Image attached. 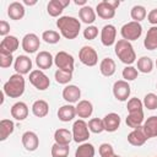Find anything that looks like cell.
I'll use <instances>...</instances> for the list:
<instances>
[{
	"mask_svg": "<svg viewBox=\"0 0 157 157\" xmlns=\"http://www.w3.org/2000/svg\"><path fill=\"white\" fill-rule=\"evenodd\" d=\"M56 27L60 34L66 39H75L81 29V22L72 16H60L56 20Z\"/></svg>",
	"mask_w": 157,
	"mask_h": 157,
	"instance_id": "1",
	"label": "cell"
},
{
	"mask_svg": "<svg viewBox=\"0 0 157 157\" xmlns=\"http://www.w3.org/2000/svg\"><path fill=\"white\" fill-rule=\"evenodd\" d=\"M26 87V82L22 75L13 74L10 76V78L4 85V94H6L10 98H18L23 94Z\"/></svg>",
	"mask_w": 157,
	"mask_h": 157,
	"instance_id": "2",
	"label": "cell"
},
{
	"mask_svg": "<svg viewBox=\"0 0 157 157\" xmlns=\"http://www.w3.org/2000/svg\"><path fill=\"white\" fill-rule=\"evenodd\" d=\"M114 53L121 63L126 64V66L131 65L136 60V53H135L131 43L125 39H119L118 42H115Z\"/></svg>",
	"mask_w": 157,
	"mask_h": 157,
	"instance_id": "3",
	"label": "cell"
},
{
	"mask_svg": "<svg viewBox=\"0 0 157 157\" xmlns=\"http://www.w3.org/2000/svg\"><path fill=\"white\" fill-rule=\"evenodd\" d=\"M120 5L119 0H103L97 4L96 13L103 20H110L115 16V10Z\"/></svg>",
	"mask_w": 157,
	"mask_h": 157,
	"instance_id": "4",
	"label": "cell"
},
{
	"mask_svg": "<svg viewBox=\"0 0 157 157\" xmlns=\"http://www.w3.org/2000/svg\"><path fill=\"white\" fill-rule=\"evenodd\" d=\"M120 34L123 37V39L131 42V40H136L141 37L142 34V26L140 22H135V21H130L128 23H125L121 28H120Z\"/></svg>",
	"mask_w": 157,
	"mask_h": 157,
	"instance_id": "5",
	"label": "cell"
},
{
	"mask_svg": "<svg viewBox=\"0 0 157 157\" xmlns=\"http://www.w3.org/2000/svg\"><path fill=\"white\" fill-rule=\"evenodd\" d=\"M90 137V129L88 124L83 119L75 120L72 125V140L77 144H83Z\"/></svg>",
	"mask_w": 157,
	"mask_h": 157,
	"instance_id": "6",
	"label": "cell"
},
{
	"mask_svg": "<svg viewBox=\"0 0 157 157\" xmlns=\"http://www.w3.org/2000/svg\"><path fill=\"white\" fill-rule=\"evenodd\" d=\"M54 64L59 70H65V71H74L75 66V60L74 56L66 52H59L54 56Z\"/></svg>",
	"mask_w": 157,
	"mask_h": 157,
	"instance_id": "7",
	"label": "cell"
},
{
	"mask_svg": "<svg viewBox=\"0 0 157 157\" xmlns=\"http://www.w3.org/2000/svg\"><path fill=\"white\" fill-rule=\"evenodd\" d=\"M78 59L86 66H94L98 63V54L93 47L85 45L78 52Z\"/></svg>",
	"mask_w": 157,
	"mask_h": 157,
	"instance_id": "8",
	"label": "cell"
},
{
	"mask_svg": "<svg viewBox=\"0 0 157 157\" xmlns=\"http://www.w3.org/2000/svg\"><path fill=\"white\" fill-rule=\"evenodd\" d=\"M28 78H29V82L39 91H44L50 86L49 77L42 70H32Z\"/></svg>",
	"mask_w": 157,
	"mask_h": 157,
	"instance_id": "9",
	"label": "cell"
},
{
	"mask_svg": "<svg viewBox=\"0 0 157 157\" xmlns=\"http://www.w3.org/2000/svg\"><path fill=\"white\" fill-rule=\"evenodd\" d=\"M130 93H131V88H130V85H129L128 81L118 80V81L114 82V85H113V94H114L115 99H118L120 102L128 101Z\"/></svg>",
	"mask_w": 157,
	"mask_h": 157,
	"instance_id": "10",
	"label": "cell"
},
{
	"mask_svg": "<svg viewBox=\"0 0 157 157\" xmlns=\"http://www.w3.org/2000/svg\"><path fill=\"white\" fill-rule=\"evenodd\" d=\"M22 49L28 53V54H32V53H36L38 49H39V45H40V40H39V37L34 33H27L25 34V37L22 38Z\"/></svg>",
	"mask_w": 157,
	"mask_h": 157,
	"instance_id": "11",
	"label": "cell"
},
{
	"mask_svg": "<svg viewBox=\"0 0 157 157\" xmlns=\"http://www.w3.org/2000/svg\"><path fill=\"white\" fill-rule=\"evenodd\" d=\"M13 67H15L16 74H20L22 76L26 75V74H31V71H32V60L27 55H18L15 59Z\"/></svg>",
	"mask_w": 157,
	"mask_h": 157,
	"instance_id": "12",
	"label": "cell"
},
{
	"mask_svg": "<svg viewBox=\"0 0 157 157\" xmlns=\"http://www.w3.org/2000/svg\"><path fill=\"white\" fill-rule=\"evenodd\" d=\"M115 37H117V28L113 25H105L103 26L101 31V42L105 47H110L115 44Z\"/></svg>",
	"mask_w": 157,
	"mask_h": 157,
	"instance_id": "13",
	"label": "cell"
},
{
	"mask_svg": "<svg viewBox=\"0 0 157 157\" xmlns=\"http://www.w3.org/2000/svg\"><path fill=\"white\" fill-rule=\"evenodd\" d=\"M21 141H22L23 147L27 151H29V152L36 151L38 148V146H39V137H38V135L34 131H26V132H23V135L21 137Z\"/></svg>",
	"mask_w": 157,
	"mask_h": 157,
	"instance_id": "14",
	"label": "cell"
},
{
	"mask_svg": "<svg viewBox=\"0 0 157 157\" xmlns=\"http://www.w3.org/2000/svg\"><path fill=\"white\" fill-rule=\"evenodd\" d=\"M70 5V0H52L47 5V11L52 17H59L64 9Z\"/></svg>",
	"mask_w": 157,
	"mask_h": 157,
	"instance_id": "15",
	"label": "cell"
},
{
	"mask_svg": "<svg viewBox=\"0 0 157 157\" xmlns=\"http://www.w3.org/2000/svg\"><path fill=\"white\" fill-rule=\"evenodd\" d=\"M80 97H81V90L76 85H67V86L64 87V90H63V98L69 104L78 102Z\"/></svg>",
	"mask_w": 157,
	"mask_h": 157,
	"instance_id": "16",
	"label": "cell"
},
{
	"mask_svg": "<svg viewBox=\"0 0 157 157\" xmlns=\"http://www.w3.org/2000/svg\"><path fill=\"white\" fill-rule=\"evenodd\" d=\"M120 117L117 113H108L104 115L103 118V123H104V130L108 132H114L119 129L120 126Z\"/></svg>",
	"mask_w": 157,
	"mask_h": 157,
	"instance_id": "17",
	"label": "cell"
},
{
	"mask_svg": "<svg viewBox=\"0 0 157 157\" xmlns=\"http://www.w3.org/2000/svg\"><path fill=\"white\" fill-rule=\"evenodd\" d=\"M18 45H20V40L17 37L7 36V37H4V39L0 43V52L12 54L13 52L18 49Z\"/></svg>",
	"mask_w": 157,
	"mask_h": 157,
	"instance_id": "18",
	"label": "cell"
},
{
	"mask_svg": "<svg viewBox=\"0 0 157 157\" xmlns=\"http://www.w3.org/2000/svg\"><path fill=\"white\" fill-rule=\"evenodd\" d=\"M36 64L39 67V70H47L50 69L54 64V58L49 52L42 50L36 55Z\"/></svg>",
	"mask_w": 157,
	"mask_h": 157,
	"instance_id": "19",
	"label": "cell"
},
{
	"mask_svg": "<svg viewBox=\"0 0 157 157\" xmlns=\"http://www.w3.org/2000/svg\"><path fill=\"white\" fill-rule=\"evenodd\" d=\"M25 13H26V10L22 2L13 1L7 6V15L11 20H15V21L22 20L25 17Z\"/></svg>",
	"mask_w": 157,
	"mask_h": 157,
	"instance_id": "20",
	"label": "cell"
},
{
	"mask_svg": "<svg viewBox=\"0 0 157 157\" xmlns=\"http://www.w3.org/2000/svg\"><path fill=\"white\" fill-rule=\"evenodd\" d=\"M142 131L147 139L157 137V115H152L147 118L142 124Z\"/></svg>",
	"mask_w": 157,
	"mask_h": 157,
	"instance_id": "21",
	"label": "cell"
},
{
	"mask_svg": "<svg viewBox=\"0 0 157 157\" xmlns=\"http://www.w3.org/2000/svg\"><path fill=\"white\" fill-rule=\"evenodd\" d=\"M11 117L16 120H25L28 117V105L25 102H16L11 107Z\"/></svg>",
	"mask_w": 157,
	"mask_h": 157,
	"instance_id": "22",
	"label": "cell"
},
{
	"mask_svg": "<svg viewBox=\"0 0 157 157\" xmlns=\"http://www.w3.org/2000/svg\"><path fill=\"white\" fill-rule=\"evenodd\" d=\"M75 117H76V107L72 104H64L58 110V118L64 123L71 121Z\"/></svg>",
	"mask_w": 157,
	"mask_h": 157,
	"instance_id": "23",
	"label": "cell"
},
{
	"mask_svg": "<svg viewBox=\"0 0 157 157\" xmlns=\"http://www.w3.org/2000/svg\"><path fill=\"white\" fill-rule=\"evenodd\" d=\"M93 113V105L90 101L87 99H82V101H78L77 102V105H76V115H78V118L81 119H86V118H90Z\"/></svg>",
	"mask_w": 157,
	"mask_h": 157,
	"instance_id": "24",
	"label": "cell"
},
{
	"mask_svg": "<svg viewBox=\"0 0 157 157\" xmlns=\"http://www.w3.org/2000/svg\"><path fill=\"white\" fill-rule=\"evenodd\" d=\"M148 139L146 137V135L142 131V128H137L134 129L129 135H128V142L132 146H142Z\"/></svg>",
	"mask_w": 157,
	"mask_h": 157,
	"instance_id": "25",
	"label": "cell"
},
{
	"mask_svg": "<svg viewBox=\"0 0 157 157\" xmlns=\"http://www.w3.org/2000/svg\"><path fill=\"white\" fill-rule=\"evenodd\" d=\"M144 110H140V112H134V113H129L126 119H125V123L129 128H131L132 130L134 129H137V128H141L142 124H144Z\"/></svg>",
	"mask_w": 157,
	"mask_h": 157,
	"instance_id": "26",
	"label": "cell"
},
{
	"mask_svg": "<svg viewBox=\"0 0 157 157\" xmlns=\"http://www.w3.org/2000/svg\"><path fill=\"white\" fill-rule=\"evenodd\" d=\"M115 69H117V65H115V61L112 58L102 59V61L99 64V71L103 76H105V77L113 76L114 72H115Z\"/></svg>",
	"mask_w": 157,
	"mask_h": 157,
	"instance_id": "27",
	"label": "cell"
},
{
	"mask_svg": "<svg viewBox=\"0 0 157 157\" xmlns=\"http://www.w3.org/2000/svg\"><path fill=\"white\" fill-rule=\"evenodd\" d=\"M32 113L37 118H44L49 113V104L44 99H38L32 104Z\"/></svg>",
	"mask_w": 157,
	"mask_h": 157,
	"instance_id": "28",
	"label": "cell"
},
{
	"mask_svg": "<svg viewBox=\"0 0 157 157\" xmlns=\"http://www.w3.org/2000/svg\"><path fill=\"white\" fill-rule=\"evenodd\" d=\"M144 45L147 50H155L157 49V26H152L145 37Z\"/></svg>",
	"mask_w": 157,
	"mask_h": 157,
	"instance_id": "29",
	"label": "cell"
},
{
	"mask_svg": "<svg viewBox=\"0 0 157 157\" xmlns=\"http://www.w3.org/2000/svg\"><path fill=\"white\" fill-rule=\"evenodd\" d=\"M54 140L59 145H69L72 141V132L64 128L56 129L54 132Z\"/></svg>",
	"mask_w": 157,
	"mask_h": 157,
	"instance_id": "30",
	"label": "cell"
},
{
	"mask_svg": "<svg viewBox=\"0 0 157 157\" xmlns=\"http://www.w3.org/2000/svg\"><path fill=\"white\" fill-rule=\"evenodd\" d=\"M78 16H80V20H81L83 23H86V25H91V23H93V22L96 21V16H97V13H96V11H94L91 6L86 5V6H83V7L80 9V11H78Z\"/></svg>",
	"mask_w": 157,
	"mask_h": 157,
	"instance_id": "31",
	"label": "cell"
},
{
	"mask_svg": "<svg viewBox=\"0 0 157 157\" xmlns=\"http://www.w3.org/2000/svg\"><path fill=\"white\" fill-rule=\"evenodd\" d=\"M15 130V124L10 119H1L0 120V140L5 141Z\"/></svg>",
	"mask_w": 157,
	"mask_h": 157,
	"instance_id": "32",
	"label": "cell"
},
{
	"mask_svg": "<svg viewBox=\"0 0 157 157\" xmlns=\"http://www.w3.org/2000/svg\"><path fill=\"white\" fill-rule=\"evenodd\" d=\"M94 153H96L94 146L90 142H83L76 148L75 157H93Z\"/></svg>",
	"mask_w": 157,
	"mask_h": 157,
	"instance_id": "33",
	"label": "cell"
},
{
	"mask_svg": "<svg viewBox=\"0 0 157 157\" xmlns=\"http://www.w3.org/2000/svg\"><path fill=\"white\" fill-rule=\"evenodd\" d=\"M137 71L142 74H150L153 69V61L148 56H141L137 59Z\"/></svg>",
	"mask_w": 157,
	"mask_h": 157,
	"instance_id": "34",
	"label": "cell"
},
{
	"mask_svg": "<svg viewBox=\"0 0 157 157\" xmlns=\"http://www.w3.org/2000/svg\"><path fill=\"white\" fill-rule=\"evenodd\" d=\"M130 16L135 22H141L142 20L146 18L147 11L142 5H135V6H132V9L130 11Z\"/></svg>",
	"mask_w": 157,
	"mask_h": 157,
	"instance_id": "35",
	"label": "cell"
},
{
	"mask_svg": "<svg viewBox=\"0 0 157 157\" xmlns=\"http://www.w3.org/2000/svg\"><path fill=\"white\" fill-rule=\"evenodd\" d=\"M70 152V147L69 145H59V144H54L52 146V157H67Z\"/></svg>",
	"mask_w": 157,
	"mask_h": 157,
	"instance_id": "36",
	"label": "cell"
},
{
	"mask_svg": "<svg viewBox=\"0 0 157 157\" xmlns=\"http://www.w3.org/2000/svg\"><path fill=\"white\" fill-rule=\"evenodd\" d=\"M61 38V34H59V32L53 31V29H47L42 33V39L48 43V44H56Z\"/></svg>",
	"mask_w": 157,
	"mask_h": 157,
	"instance_id": "37",
	"label": "cell"
},
{
	"mask_svg": "<svg viewBox=\"0 0 157 157\" xmlns=\"http://www.w3.org/2000/svg\"><path fill=\"white\" fill-rule=\"evenodd\" d=\"M55 81L60 85H66L72 80V72L71 71H65V70H56L54 74Z\"/></svg>",
	"mask_w": 157,
	"mask_h": 157,
	"instance_id": "38",
	"label": "cell"
},
{
	"mask_svg": "<svg viewBox=\"0 0 157 157\" xmlns=\"http://www.w3.org/2000/svg\"><path fill=\"white\" fill-rule=\"evenodd\" d=\"M88 129H90L91 132L101 134L102 131H104V123H103V119L92 118V119L88 121Z\"/></svg>",
	"mask_w": 157,
	"mask_h": 157,
	"instance_id": "39",
	"label": "cell"
},
{
	"mask_svg": "<svg viewBox=\"0 0 157 157\" xmlns=\"http://www.w3.org/2000/svg\"><path fill=\"white\" fill-rule=\"evenodd\" d=\"M121 75H123V78L129 82V81H134V80L137 77L139 71H137V69L134 67L132 65H128V66H125V67L123 69Z\"/></svg>",
	"mask_w": 157,
	"mask_h": 157,
	"instance_id": "40",
	"label": "cell"
},
{
	"mask_svg": "<svg viewBox=\"0 0 157 157\" xmlns=\"http://www.w3.org/2000/svg\"><path fill=\"white\" fill-rule=\"evenodd\" d=\"M144 105L150 109V110H155L157 109V94L155 93H147L145 97H144V101H142Z\"/></svg>",
	"mask_w": 157,
	"mask_h": 157,
	"instance_id": "41",
	"label": "cell"
},
{
	"mask_svg": "<svg viewBox=\"0 0 157 157\" xmlns=\"http://www.w3.org/2000/svg\"><path fill=\"white\" fill-rule=\"evenodd\" d=\"M142 107H144L142 101H140V99L136 98V97L130 98V99L128 101V104H126V108H128V112H129V113L140 112V110H142Z\"/></svg>",
	"mask_w": 157,
	"mask_h": 157,
	"instance_id": "42",
	"label": "cell"
},
{
	"mask_svg": "<svg viewBox=\"0 0 157 157\" xmlns=\"http://www.w3.org/2000/svg\"><path fill=\"white\" fill-rule=\"evenodd\" d=\"M13 63V56L12 54H9V53H4V52H0V66L2 69H6V67H10Z\"/></svg>",
	"mask_w": 157,
	"mask_h": 157,
	"instance_id": "43",
	"label": "cell"
},
{
	"mask_svg": "<svg viewBox=\"0 0 157 157\" xmlns=\"http://www.w3.org/2000/svg\"><path fill=\"white\" fill-rule=\"evenodd\" d=\"M98 36V28L96 26H87L83 29V37L87 40H92Z\"/></svg>",
	"mask_w": 157,
	"mask_h": 157,
	"instance_id": "44",
	"label": "cell"
},
{
	"mask_svg": "<svg viewBox=\"0 0 157 157\" xmlns=\"http://www.w3.org/2000/svg\"><path fill=\"white\" fill-rule=\"evenodd\" d=\"M99 155H101V157H104V156H109V155H113L114 153V148H113V146L110 145V144H107V142H104V144H102L101 146H99Z\"/></svg>",
	"mask_w": 157,
	"mask_h": 157,
	"instance_id": "45",
	"label": "cell"
},
{
	"mask_svg": "<svg viewBox=\"0 0 157 157\" xmlns=\"http://www.w3.org/2000/svg\"><path fill=\"white\" fill-rule=\"evenodd\" d=\"M9 32H10V25L5 20H1L0 21V34L2 37H7Z\"/></svg>",
	"mask_w": 157,
	"mask_h": 157,
	"instance_id": "46",
	"label": "cell"
},
{
	"mask_svg": "<svg viewBox=\"0 0 157 157\" xmlns=\"http://www.w3.org/2000/svg\"><path fill=\"white\" fill-rule=\"evenodd\" d=\"M147 21L151 25L157 26V9H153L147 13Z\"/></svg>",
	"mask_w": 157,
	"mask_h": 157,
	"instance_id": "47",
	"label": "cell"
},
{
	"mask_svg": "<svg viewBox=\"0 0 157 157\" xmlns=\"http://www.w3.org/2000/svg\"><path fill=\"white\" fill-rule=\"evenodd\" d=\"M75 4H76V5H80V6L83 7V6L87 5V1H86V0H75Z\"/></svg>",
	"mask_w": 157,
	"mask_h": 157,
	"instance_id": "48",
	"label": "cell"
},
{
	"mask_svg": "<svg viewBox=\"0 0 157 157\" xmlns=\"http://www.w3.org/2000/svg\"><path fill=\"white\" fill-rule=\"evenodd\" d=\"M23 4H25V5H28V6H33V5H36V4H37V1H36V0H33V1L25 0V1H23Z\"/></svg>",
	"mask_w": 157,
	"mask_h": 157,
	"instance_id": "49",
	"label": "cell"
},
{
	"mask_svg": "<svg viewBox=\"0 0 157 157\" xmlns=\"http://www.w3.org/2000/svg\"><path fill=\"white\" fill-rule=\"evenodd\" d=\"M104 157H121V156H119V155H115V153H113V155H109V156H104Z\"/></svg>",
	"mask_w": 157,
	"mask_h": 157,
	"instance_id": "50",
	"label": "cell"
},
{
	"mask_svg": "<svg viewBox=\"0 0 157 157\" xmlns=\"http://www.w3.org/2000/svg\"><path fill=\"white\" fill-rule=\"evenodd\" d=\"M156 67H157V60H156Z\"/></svg>",
	"mask_w": 157,
	"mask_h": 157,
	"instance_id": "51",
	"label": "cell"
},
{
	"mask_svg": "<svg viewBox=\"0 0 157 157\" xmlns=\"http://www.w3.org/2000/svg\"><path fill=\"white\" fill-rule=\"evenodd\" d=\"M156 88H157V85H156Z\"/></svg>",
	"mask_w": 157,
	"mask_h": 157,
	"instance_id": "52",
	"label": "cell"
},
{
	"mask_svg": "<svg viewBox=\"0 0 157 157\" xmlns=\"http://www.w3.org/2000/svg\"><path fill=\"white\" fill-rule=\"evenodd\" d=\"M156 157H157V156H156Z\"/></svg>",
	"mask_w": 157,
	"mask_h": 157,
	"instance_id": "53",
	"label": "cell"
}]
</instances>
